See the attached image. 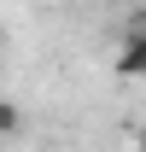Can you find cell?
Returning a JSON list of instances; mask_svg holds the SVG:
<instances>
[{
  "label": "cell",
  "mask_w": 146,
  "mask_h": 152,
  "mask_svg": "<svg viewBox=\"0 0 146 152\" xmlns=\"http://www.w3.org/2000/svg\"><path fill=\"white\" fill-rule=\"evenodd\" d=\"M140 152H146V146H140Z\"/></svg>",
  "instance_id": "cell-4"
},
{
  "label": "cell",
  "mask_w": 146,
  "mask_h": 152,
  "mask_svg": "<svg viewBox=\"0 0 146 152\" xmlns=\"http://www.w3.org/2000/svg\"><path fill=\"white\" fill-rule=\"evenodd\" d=\"M23 129V105L18 99H0V134H18Z\"/></svg>",
  "instance_id": "cell-2"
},
{
  "label": "cell",
  "mask_w": 146,
  "mask_h": 152,
  "mask_svg": "<svg viewBox=\"0 0 146 152\" xmlns=\"http://www.w3.org/2000/svg\"><path fill=\"white\" fill-rule=\"evenodd\" d=\"M117 76H146V41H134V35L123 41V53H117Z\"/></svg>",
  "instance_id": "cell-1"
},
{
  "label": "cell",
  "mask_w": 146,
  "mask_h": 152,
  "mask_svg": "<svg viewBox=\"0 0 146 152\" xmlns=\"http://www.w3.org/2000/svg\"><path fill=\"white\" fill-rule=\"evenodd\" d=\"M128 35H134V41H146V18H140V23H134V29H128Z\"/></svg>",
  "instance_id": "cell-3"
}]
</instances>
